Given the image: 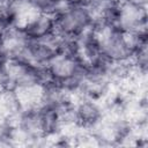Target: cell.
I'll use <instances>...</instances> for the list:
<instances>
[{
	"mask_svg": "<svg viewBox=\"0 0 148 148\" xmlns=\"http://www.w3.org/2000/svg\"><path fill=\"white\" fill-rule=\"evenodd\" d=\"M92 24L88 7L68 5L54 14V32L62 37L76 38Z\"/></svg>",
	"mask_w": 148,
	"mask_h": 148,
	"instance_id": "6da1fadb",
	"label": "cell"
},
{
	"mask_svg": "<svg viewBox=\"0 0 148 148\" xmlns=\"http://www.w3.org/2000/svg\"><path fill=\"white\" fill-rule=\"evenodd\" d=\"M46 67L57 83H61L80 74H87V66L80 60V58L65 52H58L54 54L47 62Z\"/></svg>",
	"mask_w": 148,
	"mask_h": 148,
	"instance_id": "7a4b0ae2",
	"label": "cell"
},
{
	"mask_svg": "<svg viewBox=\"0 0 148 148\" xmlns=\"http://www.w3.org/2000/svg\"><path fill=\"white\" fill-rule=\"evenodd\" d=\"M146 6L123 0L119 5L117 28L121 31H146Z\"/></svg>",
	"mask_w": 148,
	"mask_h": 148,
	"instance_id": "3957f363",
	"label": "cell"
},
{
	"mask_svg": "<svg viewBox=\"0 0 148 148\" xmlns=\"http://www.w3.org/2000/svg\"><path fill=\"white\" fill-rule=\"evenodd\" d=\"M21 112L32 111L42 108L44 86L34 84L28 87H17L14 89Z\"/></svg>",
	"mask_w": 148,
	"mask_h": 148,
	"instance_id": "277c9868",
	"label": "cell"
},
{
	"mask_svg": "<svg viewBox=\"0 0 148 148\" xmlns=\"http://www.w3.org/2000/svg\"><path fill=\"white\" fill-rule=\"evenodd\" d=\"M75 113L79 125L86 128H90L103 117L102 109L94 99L87 97H83L77 104H75Z\"/></svg>",
	"mask_w": 148,
	"mask_h": 148,
	"instance_id": "5b68a950",
	"label": "cell"
},
{
	"mask_svg": "<svg viewBox=\"0 0 148 148\" xmlns=\"http://www.w3.org/2000/svg\"><path fill=\"white\" fill-rule=\"evenodd\" d=\"M23 31L31 39H38L53 32L54 15L47 13H39L38 16L23 29Z\"/></svg>",
	"mask_w": 148,
	"mask_h": 148,
	"instance_id": "8992f818",
	"label": "cell"
},
{
	"mask_svg": "<svg viewBox=\"0 0 148 148\" xmlns=\"http://www.w3.org/2000/svg\"><path fill=\"white\" fill-rule=\"evenodd\" d=\"M30 2L40 12L56 14L65 3V0H30Z\"/></svg>",
	"mask_w": 148,
	"mask_h": 148,
	"instance_id": "52a82bcc",
	"label": "cell"
},
{
	"mask_svg": "<svg viewBox=\"0 0 148 148\" xmlns=\"http://www.w3.org/2000/svg\"><path fill=\"white\" fill-rule=\"evenodd\" d=\"M69 5H74V6H84L88 7L94 0H66Z\"/></svg>",
	"mask_w": 148,
	"mask_h": 148,
	"instance_id": "ba28073f",
	"label": "cell"
},
{
	"mask_svg": "<svg viewBox=\"0 0 148 148\" xmlns=\"http://www.w3.org/2000/svg\"><path fill=\"white\" fill-rule=\"evenodd\" d=\"M8 133V125H0V139Z\"/></svg>",
	"mask_w": 148,
	"mask_h": 148,
	"instance_id": "9c48e42d",
	"label": "cell"
},
{
	"mask_svg": "<svg viewBox=\"0 0 148 148\" xmlns=\"http://www.w3.org/2000/svg\"><path fill=\"white\" fill-rule=\"evenodd\" d=\"M126 1H131L138 5H143V6H146V2H147V0H126Z\"/></svg>",
	"mask_w": 148,
	"mask_h": 148,
	"instance_id": "30bf717a",
	"label": "cell"
},
{
	"mask_svg": "<svg viewBox=\"0 0 148 148\" xmlns=\"http://www.w3.org/2000/svg\"><path fill=\"white\" fill-rule=\"evenodd\" d=\"M8 1H10V2H12V1H15V0H8Z\"/></svg>",
	"mask_w": 148,
	"mask_h": 148,
	"instance_id": "8fae6325",
	"label": "cell"
}]
</instances>
